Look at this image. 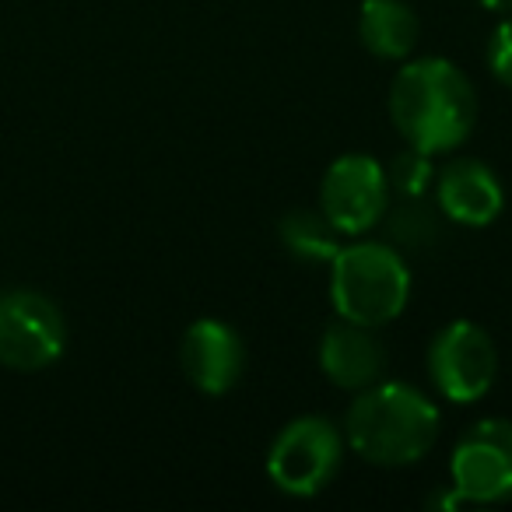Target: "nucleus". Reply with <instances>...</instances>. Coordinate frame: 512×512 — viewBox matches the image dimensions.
<instances>
[{
    "mask_svg": "<svg viewBox=\"0 0 512 512\" xmlns=\"http://www.w3.org/2000/svg\"><path fill=\"white\" fill-rule=\"evenodd\" d=\"M386 169L369 155H344L320 183V211L341 235H362L379 225L390 207Z\"/></svg>",
    "mask_w": 512,
    "mask_h": 512,
    "instance_id": "obj_8",
    "label": "nucleus"
},
{
    "mask_svg": "<svg viewBox=\"0 0 512 512\" xmlns=\"http://www.w3.org/2000/svg\"><path fill=\"white\" fill-rule=\"evenodd\" d=\"M390 120L404 144L425 155H446L474 134L477 92L467 74L449 60H411L393 78Z\"/></svg>",
    "mask_w": 512,
    "mask_h": 512,
    "instance_id": "obj_1",
    "label": "nucleus"
},
{
    "mask_svg": "<svg viewBox=\"0 0 512 512\" xmlns=\"http://www.w3.org/2000/svg\"><path fill=\"white\" fill-rule=\"evenodd\" d=\"M488 67L505 88H512V18H505L488 43Z\"/></svg>",
    "mask_w": 512,
    "mask_h": 512,
    "instance_id": "obj_16",
    "label": "nucleus"
},
{
    "mask_svg": "<svg viewBox=\"0 0 512 512\" xmlns=\"http://www.w3.org/2000/svg\"><path fill=\"white\" fill-rule=\"evenodd\" d=\"M67 323L60 306L36 288L0 295V365L11 372H43L64 355Z\"/></svg>",
    "mask_w": 512,
    "mask_h": 512,
    "instance_id": "obj_5",
    "label": "nucleus"
},
{
    "mask_svg": "<svg viewBox=\"0 0 512 512\" xmlns=\"http://www.w3.org/2000/svg\"><path fill=\"white\" fill-rule=\"evenodd\" d=\"M344 432L330 418L306 414L295 418L278 432L267 453V474L285 495L313 498L320 495L334 477L341 474L344 463Z\"/></svg>",
    "mask_w": 512,
    "mask_h": 512,
    "instance_id": "obj_4",
    "label": "nucleus"
},
{
    "mask_svg": "<svg viewBox=\"0 0 512 512\" xmlns=\"http://www.w3.org/2000/svg\"><path fill=\"white\" fill-rule=\"evenodd\" d=\"M179 369L200 393L221 397L242 379L246 348L242 337L221 320H197L179 341Z\"/></svg>",
    "mask_w": 512,
    "mask_h": 512,
    "instance_id": "obj_9",
    "label": "nucleus"
},
{
    "mask_svg": "<svg viewBox=\"0 0 512 512\" xmlns=\"http://www.w3.org/2000/svg\"><path fill=\"white\" fill-rule=\"evenodd\" d=\"M362 46L379 60H407L418 46L421 22L404 0H365L358 11Z\"/></svg>",
    "mask_w": 512,
    "mask_h": 512,
    "instance_id": "obj_12",
    "label": "nucleus"
},
{
    "mask_svg": "<svg viewBox=\"0 0 512 512\" xmlns=\"http://www.w3.org/2000/svg\"><path fill=\"white\" fill-rule=\"evenodd\" d=\"M435 197H439V211L453 218L456 225L484 228L502 214L505 193L498 176L477 158H453L446 169L439 172L435 183Z\"/></svg>",
    "mask_w": 512,
    "mask_h": 512,
    "instance_id": "obj_11",
    "label": "nucleus"
},
{
    "mask_svg": "<svg viewBox=\"0 0 512 512\" xmlns=\"http://www.w3.org/2000/svg\"><path fill=\"white\" fill-rule=\"evenodd\" d=\"M281 246L302 264H330L341 249V232L327 221L323 211H288L281 218Z\"/></svg>",
    "mask_w": 512,
    "mask_h": 512,
    "instance_id": "obj_13",
    "label": "nucleus"
},
{
    "mask_svg": "<svg viewBox=\"0 0 512 512\" xmlns=\"http://www.w3.org/2000/svg\"><path fill=\"white\" fill-rule=\"evenodd\" d=\"M498 351L488 330L470 320L446 323L428 344V379L453 404H474L491 390Z\"/></svg>",
    "mask_w": 512,
    "mask_h": 512,
    "instance_id": "obj_6",
    "label": "nucleus"
},
{
    "mask_svg": "<svg viewBox=\"0 0 512 512\" xmlns=\"http://www.w3.org/2000/svg\"><path fill=\"white\" fill-rule=\"evenodd\" d=\"M411 299V271L390 242H351L330 260V302L337 316L362 327L397 320Z\"/></svg>",
    "mask_w": 512,
    "mask_h": 512,
    "instance_id": "obj_3",
    "label": "nucleus"
},
{
    "mask_svg": "<svg viewBox=\"0 0 512 512\" xmlns=\"http://www.w3.org/2000/svg\"><path fill=\"white\" fill-rule=\"evenodd\" d=\"M386 179H390V190H397L400 197H425L428 186H432V179H435L432 155H425V151L407 144V148L390 162Z\"/></svg>",
    "mask_w": 512,
    "mask_h": 512,
    "instance_id": "obj_15",
    "label": "nucleus"
},
{
    "mask_svg": "<svg viewBox=\"0 0 512 512\" xmlns=\"http://www.w3.org/2000/svg\"><path fill=\"white\" fill-rule=\"evenodd\" d=\"M453 488L463 502L495 505L512 498V421L484 418L460 435L449 460Z\"/></svg>",
    "mask_w": 512,
    "mask_h": 512,
    "instance_id": "obj_7",
    "label": "nucleus"
},
{
    "mask_svg": "<svg viewBox=\"0 0 512 512\" xmlns=\"http://www.w3.org/2000/svg\"><path fill=\"white\" fill-rule=\"evenodd\" d=\"M386 239L397 249H411V253H421V249H432L439 242V214L425 204L421 197H404L400 204L386 207Z\"/></svg>",
    "mask_w": 512,
    "mask_h": 512,
    "instance_id": "obj_14",
    "label": "nucleus"
},
{
    "mask_svg": "<svg viewBox=\"0 0 512 512\" xmlns=\"http://www.w3.org/2000/svg\"><path fill=\"white\" fill-rule=\"evenodd\" d=\"M488 11H502V15H512V0H481Z\"/></svg>",
    "mask_w": 512,
    "mask_h": 512,
    "instance_id": "obj_17",
    "label": "nucleus"
},
{
    "mask_svg": "<svg viewBox=\"0 0 512 512\" xmlns=\"http://www.w3.org/2000/svg\"><path fill=\"white\" fill-rule=\"evenodd\" d=\"M344 439L376 467H407L435 446L439 411L411 383H372L351 400Z\"/></svg>",
    "mask_w": 512,
    "mask_h": 512,
    "instance_id": "obj_2",
    "label": "nucleus"
},
{
    "mask_svg": "<svg viewBox=\"0 0 512 512\" xmlns=\"http://www.w3.org/2000/svg\"><path fill=\"white\" fill-rule=\"evenodd\" d=\"M320 369L341 390H365L379 383L386 372V348L376 337V327L337 320L320 341Z\"/></svg>",
    "mask_w": 512,
    "mask_h": 512,
    "instance_id": "obj_10",
    "label": "nucleus"
}]
</instances>
